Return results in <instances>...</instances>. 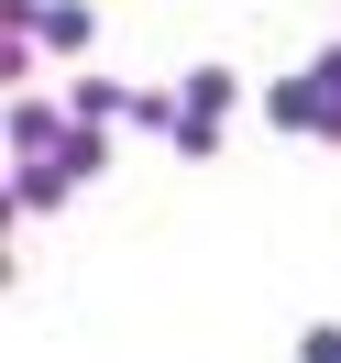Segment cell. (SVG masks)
<instances>
[{
	"label": "cell",
	"instance_id": "1",
	"mask_svg": "<svg viewBox=\"0 0 341 363\" xmlns=\"http://www.w3.org/2000/svg\"><path fill=\"white\" fill-rule=\"evenodd\" d=\"M177 111H187V121H177V143H209V133H220V111H231V77H220V67H209V77H187V99H177Z\"/></svg>",
	"mask_w": 341,
	"mask_h": 363
},
{
	"label": "cell",
	"instance_id": "2",
	"mask_svg": "<svg viewBox=\"0 0 341 363\" xmlns=\"http://www.w3.org/2000/svg\"><path fill=\"white\" fill-rule=\"evenodd\" d=\"M45 45H55V55L89 45V11H77V0H55V11H45Z\"/></svg>",
	"mask_w": 341,
	"mask_h": 363
}]
</instances>
